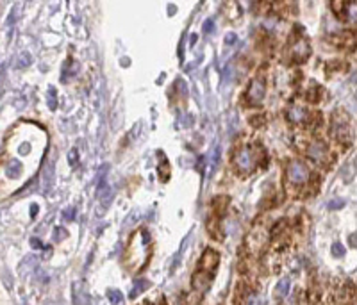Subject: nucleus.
<instances>
[{"instance_id": "f257e3e1", "label": "nucleus", "mask_w": 357, "mask_h": 305, "mask_svg": "<svg viewBox=\"0 0 357 305\" xmlns=\"http://www.w3.org/2000/svg\"><path fill=\"white\" fill-rule=\"evenodd\" d=\"M331 132L332 136L336 138V141L343 143V145H348L354 138V130L352 125H350V120L345 113H334L332 114V122H331Z\"/></svg>"}, {"instance_id": "f03ea898", "label": "nucleus", "mask_w": 357, "mask_h": 305, "mask_svg": "<svg viewBox=\"0 0 357 305\" xmlns=\"http://www.w3.org/2000/svg\"><path fill=\"white\" fill-rule=\"evenodd\" d=\"M263 157V152L254 146H243L239 148L238 154L234 155V164L241 173H250V171L255 170L259 159Z\"/></svg>"}, {"instance_id": "7ed1b4c3", "label": "nucleus", "mask_w": 357, "mask_h": 305, "mask_svg": "<svg viewBox=\"0 0 357 305\" xmlns=\"http://www.w3.org/2000/svg\"><path fill=\"white\" fill-rule=\"evenodd\" d=\"M309 168H307L304 163H300V161H291L290 164H288V168H286V179H288V184H291V186H304V184H307V181H309Z\"/></svg>"}, {"instance_id": "20e7f679", "label": "nucleus", "mask_w": 357, "mask_h": 305, "mask_svg": "<svg viewBox=\"0 0 357 305\" xmlns=\"http://www.w3.org/2000/svg\"><path fill=\"white\" fill-rule=\"evenodd\" d=\"M264 97H266V82L263 77H255L247 89V102H249V105L257 107L263 103Z\"/></svg>"}, {"instance_id": "39448f33", "label": "nucleus", "mask_w": 357, "mask_h": 305, "mask_svg": "<svg viewBox=\"0 0 357 305\" xmlns=\"http://www.w3.org/2000/svg\"><path fill=\"white\" fill-rule=\"evenodd\" d=\"M306 155L316 164H323L329 159V148H327V145L321 140H313L307 145Z\"/></svg>"}, {"instance_id": "423d86ee", "label": "nucleus", "mask_w": 357, "mask_h": 305, "mask_svg": "<svg viewBox=\"0 0 357 305\" xmlns=\"http://www.w3.org/2000/svg\"><path fill=\"white\" fill-rule=\"evenodd\" d=\"M311 56V45L306 38H296L290 47V59L293 62H304Z\"/></svg>"}, {"instance_id": "0eeeda50", "label": "nucleus", "mask_w": 357, "mask_h": 305, "mask_svg": "<svg viewBox=\"0 0 357 305\" xmlns=\"http://www.w3.org/2000/svg\"><path fill=\"white\" fill-rule=\"evenodd\" d=\"M286 116L291 123H306L309 118V111L304 105H290L286 111Z\"/></svg>"}, {"instance_id": "6e6552de", "label": "nucleus", "mask_w": 357, "mask_h": 305, "mask_svg": "<svg viewBox=\"0 0 357 305\" xmlns=\"http://www.w3.org/2000/svg\"><path fill=\"white\" fill-rule=\"evenodd\" d=\"M218 261H220V257H218L214 250H206L202 255V261H200V268H202V271L212 273L218 266Z\"/></svg>"}, {"instance_id": "1a4fd4ad", "label": "nucleus", "mask_w": 357, "mask_h": 305, "mask_svg": "<svg viewBox=\"0 0 357 305\" xmlns=\"http://www.w3.org/2000/svg\"><path fill=\"white\" fill-rule=\"evenodd\" d=\"M211 282V273L207 271H198L195 277H193V289L198 291V293H204L207 289V285Z\"/></svg>"}, {"instance_id": "9d476101", "label": "nucleus", "mask_w": 357, "mask_h": 305, "mask_svg": "<svg viewBox=\"0 0 357 305\" xmlns=\"http://www.w3.org/2000/svg\"><path fill=\"white\" fill-rule=\"evenodd\" d=\"M21 173V164L18 161H9L7 163V168H5V175L9 177V179H16V177H20Z\"/></svg>"}, {"instance_id": "9b49d317", "label": "nucleus", "mask_w": 357, "mask_h": 305, "mask_svg": "<svg viewBox=\"0 0 357 305\" xmlns=\"http://www.w3.org/2000/svg\"><path fill=\"white\" fill-rule=\"evenodd\" d=\"M288 293H290V279L279 280V284L275 285V296L277 298H284Z\"/></svg>"}, {"instance_id": "f8f14e48", "label": "nucleus", "mask_w": 357, "mask_h": 305, "mask_svg": "<svg viewBox=\"0 0 357 305\" xmlns=\"http://www.w3.org/2000/svg\"><path fill=\"white\" fill-rule=\"evenodd\" d=\"M147 287H148V282H147V280L138 279V280H136L134 287H132V291H130V298H136L138 295H141V293H143Z\"/></svg>"}, {"instance_id": "ddd939ff", "label": "nucleus", "mask_w": 357, "mask_h": 305, "mask_svg": "<svg viewBox=\"0 0 357 305\" xmlns=\"http://www.w3.org/2000/svg\"><path fill=\"white\" fill-rule=\"evenodd\" d=\"M241 305H261V298H259L257 293L249 291V293L245 295L243 300H241Z\"/></svg>"}, {"instance_id": "4468645a", "label": "nucleus", "mask_w": 357, "mask_h": 305, "mask_svg": "<svg viewBox=\"0 0 357 305\" xmlns=\"http://www.w3.org/2000/svg\"><path fill=\"white\" fill-rule=\"evenodd\" d=\"M107 298H109V302H111V305H122L124 304V296H122V293L116 291V289H109Z\"/></svg>"}, {"instance_id": "2eb2a0df", "label": "nucleus", "mask_w": 357, "mask_h": 305, "mask_svg": "<svg viewBox=\"0 0 357 305\" xmlns=\"http://www.w3.org/2000/svg\"><path fill=\"white\" fill-rule=\"evenodd\" d=\"M66 66H68L66 70H63V81L72 79L73 75H75V70H77V66H75V62H73V61H68Z\"/></svg>"}, {"instance_id": "dca6fc26", "label": "nucleus", "mask_w": 357, "mask_h": 305, "mask_svg": "<svg viewBox=\"0 0 357 305\" xmlns=\"http://www.w3.org/2000/svg\"><path fill=\"white\" fill-rule=\"evenodd\" d=\"M218 146H214V150H212L211 154V159H209V171H207V175H212V171H214V168H216L218 164Z\"/></svg>"}, {"instance_id": "f3484780", "label": "nucleus", "mask_w": 357, "mask_h": 305, "mask_svg": "<svg viewBox=\"0 0 357 305\" xmlns=\"http://www.w3.org/2000/svg\"><path fill=\"white\" fill-rule=\"evenodd\" d=\"M48 107H50V109H56L57 107V93H56V88H50V89H48Z\"/></svg>"}, {"instance_id": "a211bd4d", "label": "nucleus", "mask_w": 357, "mask_h": 305, "mask_svg": "<svg viewBox=\"0 0 357 305\" xmlns=\"http://www.w3.org/2000/svg\"><path fill=\"white\" fill-rule=\"evenodd\" d=\"M332 254L336 255V257H343V255H345V248H343L339 243H336L334 246H332Z\"/></svg>"}, {"instance_id": "6ab92c4d", "label": "nucleus", "mask_w": 357, "mask_h": 305, "mask_svg": "<svg viewBox=\"0 0 357 305\" xmlns=\"http://www.w3.org/2000/svg\"><path fill=\"white\" fill-rule=\"evenodd\" d=\"M343 205H345V200H341V198H337V200H331V202H329V209H341Z\"/></svg>"}, {"instance_id": "aec40b11", "label": "nucleus", "mask_w": 357, "mask_h": 305, "mask_svg": "<svg viewBox=\"0 0 357 305\" xmlns=\"http://www.w3.org/2000/svg\"><path fill=\"white\" fill-rule=\"evenodd\" d=\"M77 157H79L77 148H72L70 154H68V161H70V164H75V163H77Z\"/></svg>"}, {"instance_id": "412c9836", "label": "nucleus", "mask_w": 357, "mask_h": 305, "mask_svg": "<svg viewBox=\"0 0 357 305\" xmlns=\"http://www.w3.org/2000/svg\"><path fill=\"white\" fill-rule=\"evenodd\" d=\"M64 236H66V230H64V228H61V227L56 228V236H54V239H56V241H61Z\"/></svg>"}, {"instance_id": "4be33fe9", "label": "nucleus", "mask_w": 357, "mask_h": 305, "mask_svg": "<svg viewBox=\"0 0 357 305\" xmlns=\"http://www.w3.org/2000/svg\"><path fill=\"white\" fill-rule=\"evenodd\" d=\"M212 29H214V23H212V20H207L206 23H204V31H206V32H211Z\"/></svg>"}, {"instance_id": "5701e85b", "label": "nucleus", "mask_w": 357, "mask_h": 305, "mask_svg": "<svg viewBox=\"0 0 357 305\" xmlns=\"http://www.w3.org/2000/svg\"><path fill=\"white\" fill-rule=\"evenodd\" d=\"M225 41H227V43H232V41H234V36H232V34H231V36H227V38H225Z\"/></svg>"}, {"instance_id": "b1692460", "label": "nucleus", "mask_w": 357, "mask_h": 305, "mask_svg": "<svg viewBox=\"0 0 357 305\" xmlns=\"http://www.w3.org/2000/svg\"><path fill=\"white\" fill-rule=\"evenodd\" d=\"M356 246V234H352V248Z\"/></svg>"}]
</instances>
